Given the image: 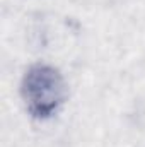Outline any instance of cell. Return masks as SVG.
Masks as SVG:
<instances>
[{"label":"cell","instance_id":"6da1fadb","mask_svg":"<svg viewBox=\"0 0 145 147\" xmlns=\"http://www.w3.org/2000/svg\"><path fill=\"white\" fill-rule=\"evenodd\" d=\"M26 98L38 115H48L62 99V80L55 70L39 67L26 77Z\"/></svg>","mask_w":145,"mask_h":147}]
</instances>
